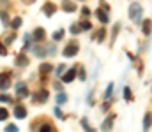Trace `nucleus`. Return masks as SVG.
<instances>
[{
  "label": "nucleus",
  "instance_id": "1",
  "mask_svg": "<svg viewBox=\"0 0 152 132\" xmlns=\"http://www.w3.org/2000/svg\"><path fill=\"white\" fill-rule=\"evenodd\" d=\"M142 14H143V9H142V5H140L138 2H133V4L129 5V18H131L134 23H140V19H142Z\"/></svg>",
  "mask_w": 152,
  "mask_h": 132
},
{
  "label": "nucleus",
  "instance_id": "2",
  "mask_svg": "<svg viewBox=\"0 0 152 132\" xmlns=\"http://www.w3.org/2000/svg\"><path fill=\"white\" fill-rule=\"evenodd\" d=\"M76 53H78V44H75V43H71L69 46H66V48H64V51H62V55H64L66 58L75 56Z\"/></svg>",
  "mask_w": 152,
  "mask_h": 132
},
{
  "label": "nucleus",
  "instance_id": "3",
  "mask_svg": "<svg viewBox=\"0 0 152 132\" xmlns=\"http://www.w3.org/2000/svg\"><path fill=\"white\" fill-rule=\"evenodd\" d=\"M44 37H46V32H44L42 28H36V30L32 32V39H34V41H37V43H39V41H42Z\"/></svg>",
  "mask_w": 152,
  "mask_h": 132
},
{
  "label": "nucleus",
  "instance_id": "4",
  "mask_svg": "<svg viewBox=\"0 0 152 132\" xmlns=\"http://www.w3.org/2000/svg\"><path fill=\"white\" fill-rule=\"evenodd\" d=\"M113 120H115V115H110V116L103 122V127H101V129H103L104 132H108L110 129H112V125H113Z\"/></svg>",
  "mask_w": 152,
  "mask_h": 132
},
{
  "label": "nucleus",
  "instance_id": "5",
  "mask_svg": "<svg viewBox=\"0 0 152 132\" xmlns=\"http://www.w3.org/2000/svg\"><path fill=\"white\" fill-rule=\"evenodd\" d=\"M14 62H16L18 67H27V65H28V56H25V55H18Z\"/></svg>",
  "mask_w": 152,
  "mask_h": 132
},
{
  "label": "nucleus",
  "instance_id": "6",
  "mask_svg": "<svg viewBox=\"0 0 152 132\" xmlns=\"http://www.w3.org/2000/svg\"><path fill=\"white\" fill-rule=\"evenodd\" d=\"M14 116H16V118H20V120H21V118H25V116H27V109H25L21 104H20V106H16V107H14Z\"/></svg>",
  "mask_w": 152,
  "mask_h": 132
},
{
  "label": "nucleus",
  "instance_id": "7",
  "mask_svg": "<svg viewBox=\"0 0 152 132\" xmlns=\"http://www.w3.org/2000/svg\"><path fill=\"white\" fill-rule=\"evenodd\" d=\"M75 76H76V71H75V67H73V69H69V71L62 76V81H64V83H69V81L75 79Z\"/></svg>",
  "mask_w": 152,
  "mask_h": 132
},
{
  "label": "nucleus",
  "instance_id": "8",
  "mask_svg": "<svg viewBox=\"0 0 152 132\" xmlns=\"http://www.w3.org/2000/svg\"><path fill=\"white\" fill-rule=\"evenodd\" d=\"M42 11L46 12V16H51V14L57 11V5H55V4H51V2H48V4L44 5V9H42Z\"/></svg>",
  "mask_w": 152,
  "mask_h": 132
},
{
  "label": "nucleus",
  "instance_id": "9",
  "mask_svg": "<svg viewBox=\"0 0 152 132\" xmlns=\"http://www.w3.org/2000/svg\"><path fill=\"white\" fill-rule=\"evenodd\" d=\"M16 93H18V95H21V97H27V95H28L25 83H18V85H16Z\"/></svg>",
  "mask_w": 152,
  "mask_h": 132
},
{
  "label": "nucleus",
  "instance_id": "10",
  "mask_svg": "<svg viewBox=\"0 0 152 132\" xmlns=\"http://www.w3.org/2000/svg\"><path fill=\"white\" fill-rule=\"evenodd\" d=\"M62 9H64L66 12H75V11H76V5H75V4H71V2H67V0H66V2L62 4Z\"/></svg>",
  "mask_w": 152,
  "mask_h": 132
},
{
  "label": "nucleus",
  "instance_id": "11",
  "mask_svg": "<svg viewBox=\"0 0 152 132\" xmlns=\"http://www.w3.org/2000/svg\"><path fill=\"white\" fill-rule=\"evenodd\" d=\"M96 14H97V19H99L101 23H108V14H106V12H104L103 9H99V11H97Z\"/></svg>",
  "mask_w": 152,
  "mask_h": 132
},
{
  "label": "nucleus",
  "instance_id": "12",
  "mask_svg": "<svg viewBox=\"0 0 152 132\" xmlns=\"http://www.w3.org/2000/svg\"><path fill=\"white\" fill-rule=\"evenodd\" d=\"M151 129V113H145V118H143V131L147 132Z\"/></svg>",
  "mask_w": 152,
  "mask_h": 132
},
{
  "label": "nucleus",
  "instance_id": "13",
  "mask_svg": "<svg viewBox=\"0 0 152 132\" xmlns=\"http://www.w3.org/2000/svg\"><path fill=\"white\" fill-rule=\"evenodd\" d=\"M36 97H37L39 102H46V100H48V92H46V90H41Z\"/></svg>",
  "mask_w": 152,
  "mask_h": 132
},
{
  "label": "nucleus",
  "instance_id": "14",
  "mask_svg": "<svg viewBox=\"0 0 152 132\" xmlns=\"http://www.w3.org/2000/svg\"><path fill=\"white\" fill-rule=\"evenodd\" d=\"M5 88H9V79L4 78V74H0V90H5Z\"/></svg>",
  "mask_w": 152,
  "mask_h": 132
},
{
  "label": "nucleus",
  "instance_id": "15",
  "mask_svg": "<svg viewBox=\"0 0 152 132\" xmlns=\"http://www.w3.org/2000/svg\"><path fill=\"white\" fill-rule=\"evenodd\" d=\"M51 69H53L51 63H42V65H41V72H42V74H50Z\"/></svg>",
  "mask_w": 152,
  "mask_h": 132
},
{
  "label": "nucleus",
  "instance_id": "16",
  "mask_svg": "<svg viewBox=\"0 0 152 132\" xmlns=\"http://www.w3.org/2000/svg\"><path fill=\"white\" fill-rule=\"evenodd\" d=\"M78 27H80V30H81V32H83V30H90V28H92L90 21H81V23H80Z\"/></svg>",
  "mask_w": 152,
  "mask_h": 132
},
{
  "label": "nucleus",
  "instance_id": "17",
  "mask_svg": "<svg viewBox=\"0 0 152 132\" xmlns=\"http://www.w3.org/2000/svg\"><path fill=\"white\" fill-rule=\"evenodd\" d=\"M66 100H67V95H66L64 92H60V93L57 95V102H58V104H64Z\"/></svg>",
  "mask_w": 152,
  "mask_h": 132
},
{
  "label": "nucleus",
  "instance_id": "18",
  "mask_svg": "<svg viewBox=\"0 0 152 132\" xmlns=\"http://www.w3.org/2000/svg\"><path fill=\"white\" fill-rule=\"evenodd\" d=\"M112 92H113V83H110V85H108V88H106V93H104V99H106V100H110Z\"/></svg>",
  "mask_w": 152,
  "mask_h": 132
},
{
  "label": "nucleus",
  "instance_id": "19",
  "mask_svg": "<svg viewBox=\"0 0 152 132\" xmlns=\"http://www.w3.org/2000/svg\"><path fill=\"white\" fill-rule=\"evenodd\" d=\"M18 27H21V18H14V19H12V23H11V28H14V30H16Z\"/></svg>",
  "mask_w": 152,
  "mask_h": 132
},
{
  "label": "nucleus",
  "instance_id": "20",
  "mask_svg": "<svg viewBox=\"0 0 152 132\" xmlns=\"http://www.w3.org/2000/svg\"><path fill=\"white\" fill-rule=\"evenodd\" d=\"M62 37H64V32H62V30H58V32L53 34V41H60Z\"/></svg>",
  "mask_w": 152,
  "mask_h": 132
},
{
  "label": "nucleus",
  "instance_id": "21",
  "mask_svg": "<svg viewBox=\"0 0 152 132\" xmlns=\"http://www.w3.org/2000/svg\"><path fill=\"white\" fill-rule=\"evenodd\" d=\"M124 99H126L127 102L131 100V90H129V88H127V87L124 88Z\"/></svg>",
  "mask_w": 152,
  "mask_h": 132
},
{
  "label": "nucleus",
  "instance_id": "22",
  "mask_svg": "<svg viewBox=\"0 0 152 132\" xmlns=\"http://www.w3.org/2000/svg\"><path fill=\"white\" fill-rule=\"evenodd\" d=\"M143 32H145V34L151 32V19H147V21L143 23Z\"/></svg>",
  "mask_w": 152,
  "mask_h": 132
},
{
  "label": "nucleus",
  "instance_id": "23",
  "mask_svg": "<svg viewBox=\"0 0 152 132\" xmlns=\"http://www.w3.org/2000/svg\"><path fill=\"white\" fill-rule=\"evenodd\" d=\"M104 35H106V30H104V28H101V30L97 32V39H99V41L103 43V39H104Z\"/></svg>",
  "mask_w": 152,
  "mask_h": 132
},
{
  "label": "nucleus",
  "instance_id": "24",
  "mask_svg": "<svg viewBox=\"0 0 152 132\" xmlns=\"http://www.w3.org/2000/svg\"><path fill=\"white\" fill-rule=\"evenodd\" d=\"M7 116H9V113L4 107H0V120H7Z\"/></svg>",
  "mask_w": 152,
  "mask_h": 132
},
{
  "label": "nucleus",
  "instance_id": "25",
  "mask_svg": "<svg viewBox=\"0 0 152 132\" xmlns=\"http://www.w3.org/2000/svg\"><path fill=\"white\" fill-rule=\"evenodd\" d=\"M41 132H53V127H51L50 123H46V125H44V127L41 129Z\"/></svg>",
  "mask_w": 152,
  "mask_h": 132
},
{
  "label": "nucleus",
  "instance_id": "26",
  "mask_svg": "<svg viewBox=\"0 0 152 132\" xmlns=\"http://www.w3.org/2000/svg\"><path fill=\"white\" fill-rule=\"evenodd\" d=\"M81 12H83V16H85V18H88V16H90V14H92V12H90V9H88V7H83V9H81Z\"/></svg>",
  "mask_w": 152,
  "mask_h": 132
},
{
  "label": "nucleus",
  "instance_id": "27",
  "mask_svg": "<svg viewBox=\"0 0 152 132\" xmlns=\"http://www.w3.org/2000/svg\"><path fill=\"white\" fill-rule=\"evenodd\" d=\"M0 19H2L4 23H9V16H7L5 12H0Z\"/></svg>",
  "mask_w": 152,
  "mask_h": 132
},
{
  "label": "nucleus",
  "instance_id": "28",
  "mask_svg": "<svg viewBox=\"0 0 152 132\" xmlns=\"http://www.w3.org/2000/svg\"><path fill=\"white\" fill-rule=\"evenodd\" d=\"M18 131V127H16V125H12V123H11V125H7V129H5V132H16Z\"/></svg>",
  "mask_w": 152,
  "mask_h": 132
},
{
  "label": "nucleus",
  "instance_id": "29",
  "mask_svg": "<svg viewBox=\"0 0 152 132\" xmlns=\"http://www.w3.org/2000/svg\"><path fill=\"white\" fill-rule=\"evenodd\" d=\"M80 32H81V30H80L78 25H73V27H71V34H80Z\"/></svg>",
  "mask_w": 152,
  "mask_h": 132
},
{
  "label": "nucleus",
  "instance_id": "30",
  "mask_svg": "<svg viewBox=\"0 0 152 132\" xmlns=\"http://www.w3.org/2000/svg\"><path fill=\"white\" fill-rule=\"evenodd\" d=\"M64 69H66V65H58V67H57V76H60V74L64 72Z\"/></svg>",
  "mask_w": 152,
  "mask_h": 132
},
{
  "label": "nucleus",
  "instance_id": "31",
  "mask_svg": "<svg viewBox=\"0 0 152 132\" xmlns=\"http://www.w3.org/2000/svg\"><path fill=\"white\" fill-rule=\"evenodd\" d=\"M9 100H11L9 95H0V102H9Z\"/></svg>",
  "mask_w": 152,
  "mask_h": 132
},
{
  "label": "nucleus",
  "instance_id": "32",
  "mask_svg": "<svg viewBox=\"0 0 152 132\" xmlns=\"http://www.w3.org/2000/svg\"><path fill=\"white\" fill-rule=\"evenodd\" d=\"M5 53H7V49H5V46H4V44L0 43V55H2V56H5Z\"/></svg>",
  "mask_w": 152,
  "mask_h": 132
},
{
  "label": "nucleus",
  "instance_id": "33",
  "mask_svg": "<svg viewBox=\"0 0 152 132\" xmlns=\"http://www.w3.org/2000/svg\"><path fill=\"white\" fill-rule=\"evenodd\" d=\"M55 115H57V116H58V118H60V116H62V111H60V107H57V109H55Z\"/></svg>",
  "mask_w": 152,
  "mask_h": 132
},
{
  "label": "nucleus",
  "instance_id": "34",
  "mask_svg": "<svg viewBox=\"0 0 152 132\" xmlns=\"http://www.w3.org/2000/svg\"><path fill=\"white\" fill-rule=\"evenodd\" d=\"M80 79L85 81V72H83V71H80Z\"/></svg>",
  "mask_w": 152,
  "mask_h": 132
},
{
  "label": "nucleus",
  "instance_id": "35",
  "mask_svg": "<svg viewBox=\"0 0 152 132\" xmlns=\"http://www.w3.org/2000/svg\"><path fill=\"white\" fill-rule=\"evenodd\" d=\"M23 2H27V4H30V2H34V0H23Z\"/></svg>",
  "mask_w": 152,
  "mask_h": 132
}]
</instances>
